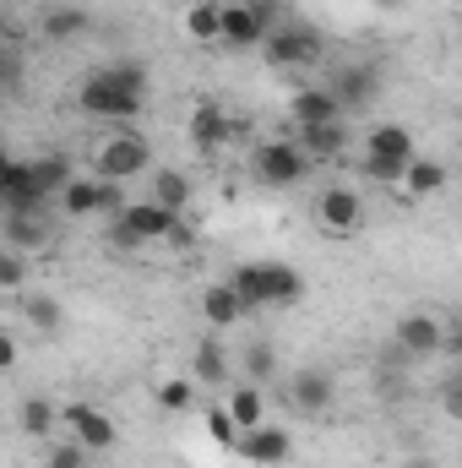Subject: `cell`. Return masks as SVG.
I'll use <instances>...</instances> for the list:
<instances>
[{
	"label": "cell",
	"instance_id": "obj_4",
	"mask_svg": "<svg viewBox=\"0 0 462 468\" xmlns=\"http://www.w3.org/2000/svg\"><path fill=\"white\" fill-rule=\"evenodd\" d=\"M305 169H310V158L294 147V136H267V142H256V147H250V175H256L261 186L289 191V186H299V180H305Z\"/></svg>",
	"mask_w": 462,
	"mask_h": 468
},
{
	"label": "cell",
	"instance_id": "obj_19",
	"mask_svg": "<svg viewBox=\"0 0 462 468\" xmlns=\"http://www.w3.org/2000/svg\"><path fill=\"white\" fill-rule=\"evenodd\" d=\"M191 142L207 147V153H218V147L229 142V115H224V104H213V99L196 104V115H191Z\"/></svg>",
	"mask_w": 462,
	"mask_h": 468
},
{
	"label": "cell",
	"instance_id": "obj_27",
	"mask_svg": "<svg viewBox=\"0 0 462 468\" xmlns=\"http://www.w3.org/2000/svg\"><path fill=\"white\" fill-rule=\"evenodd\" d=\"M191 365H196V381H207V387L229 376V354H224V344H218V338L196 344V359H191Z\"/></svg>",
	"mask_w": 462,
	"mask_h": 468
},
{
	"label": "cell",
	"instance_id": "obj_23",
	"mask_svg": "<svg viewBox=\"0 0 462 468\" xmlns=\"http://www.w3.org/2000/svg\"><path fill=\"white\" fill-rule=\"evenodd\" d=\"M16 425H22V436L44 441V436L60 425V409H55L49 398H22V409H16Z\"/></svg>",
	"mask_w": 462,
	"mask_h": 468
},
{
	"label": "cell",
	"instance_id": "obj_11",
	"mask_svg": "<svg viewBox=\"0 0 462 468\" xmlns=\"http://www.w3.org/2000/svg\"><path fill=\"white\" fill-rule=\"evenodd\" d=\"M60 425L71 431V441H77L82 452H110L120 441L115 420H110L104 409H93V403H66V409H60Z\"/></svg>",
	"mask_w": 462,
	"mask_h": 468
},
{
	"label": "cell",
	"instance_id": "obj_36",
	"mask_svg": "<svg viewBox=\"0 0 462 468\" xmlns=\"http://www.w3.org/2000/svg\"><path fill=\"white\" fill-rule=\"evenodd\" d=\"M11 82H16V66H11V55H0V93H5Z\"/></svg>",
	"mask_w": 462,
	"mask_h": 468
},
{
	"label": "cell",
	"instance_id": "obj_8",
	"mask_svg": "<svg viewBox=\"0 0 462 468\" xmlns=\"http://www.w3.org/2000/svg\"><path fill=\"white\" fill-rule=\"evenodd\" d=\"M77 110H82L88 120H115V125H120V120H136V115H142V99L120 93L104 71H93V77L77 88Z\"/></svg>",
	"mask_w": 462,
	"mask_h": 468
},
{
	"label": "cell",
	"instance_id": "obj_12",
	"mask_svg": "<svg viewBox=\"0 0 462 468\" xmlns=\"http://www.w3.org/2000/svg\"><path fill=\"white\" fill-rule=\"evenodd\" d=\"M441 344H446V322L441 316H430V311L397 316V349L408 354V359H436Z\"/></svg>",
	"mask_w": 462,
	"mask_h": 468
},
{
	"label": "cell",
	"instance_id": "obj_5",
	"mask_svg": "<svg viewBox=\"0 0 462 468\" xmlns=\"http://www.w3.org/2000/svg\"><path fill=\"white\" fill-rule=\"evenodd\" d=\"M321 88L332 93V104L348 115V110L375 104V93H381V71H375V60H332V71H327Z\"/></svg>",
	"mask_w": 462,
	"mask_h": 468
},
{
	"label": "cell",
	"instance_id": "obj_15",
	"mask_svg": "<svg viewBox=\"0 0 462 468\" xmlns=\"http://www.w3.org/2000/svg\"><path fill=\"white\" fill-rule=\"evenodd\" d=\"M191 197H196L191 175H180V169H169V164L147 169V202H158V207H169V213H185Z\"/></svg>",
	"mask_w": 462,
	"mask_h": 468
},
{
	"label": "cell",
	"instance_id": "obj_3",
	"mask_svg": "<svg viewBox=\"0 0 462 468\" xmlns=\"http://www.w3.org/2000/svg\"><path fill=\"white\" fill-rule=\"evenodd\" d=\"M278 27L272 0H218V38L234 49H261V38Z\"/></svg>",
	"mask_w": 462,
	"mask_h": 468
},
{
	"label": "cell",
	"instance_id": "obj_37",
	"mask_svg": "<svg viewBox=\"0 0 462 468\" xmlns=\"http://www.w3.org/2000/svg\"><path fill=\"white\" fill-rule=\"evenodd\" d=\"M0 169H11V158H5V153H0Z\"/></svg>",
	"mask_w": 462,
	"mask_h": 468
},
{
	"label": "cell",
	"instance_id": "obj_18",
	"mask_svg": "<svg viewBox=\"0 0 462 468\" xmlns=\"http://www.w3.org/2000/svg\"><path fill=\"white\" fill-rule=\"evenodd\" d=\"M289 115H294V125L305 131V125H327V120H343V110L332 104V93H327V88H299V93L289 99Z\"/></svg>",
	"mask_w": 462,
	"mask_h": 468
},
{
	"label": "cell",
	"instance_id": "obj_6",
	"mask_svg": "<svg viewBox=\"0 0 462 468\" xmlns=\"http://www.w3.org/2000/svg\"><path fill=\"white\" fill-rule=\"evenodd\" d=\"M60 207H66L71 218H93V213L115 218L120 207H125V191H120L115 180H99V175H93V180H77V175H71V180L60 186Z\"/></svg>",
	"mask_w": 462,
	"mask_h": 468
},
{
	"label": "cell",
	"instance_id": "obj_13",
	"mask_svg": "<svg viewBox=\"0 0 462 468\" xmlns=\"http://www.w3.org/2000/svg\"><path fill=\"white\" fill-rule=\"evenodd\" d=\"M250 278L261 289V305H299V294H305V278L289 261H250Z\"/></svg>",
	"mask_w": 462,
	"mask_h": 468
},
{
	"label": "cell",
	"instance_id": "obj_1",
	"mask_svg": "<svg viewBox=\"0 0 462 468\" xmlns=\"http://www.w3.org/2000/svg\"><path fill=\"white\" fill-rule=\"evenodd\" d=\"M408 158H419V142H414L408 125L392 120V125H375V131H370V142H364V175H370L375 186H397Z\"/></svg>",
	"mask_w": 462,
	"mask_h": 468
},
{
	"label": "cell",
	"instance_id": "obj_35",
	"mask_svg": "<svg viewBox=\"0 0 462 468\" xmlns=\"http://www.w3.org/2000/svg\"><path fill=\"white\" fill-rule=\"evenodd\" d=\"M11 365H16V338L0 333V370H11Z\"/></svg>",
	"mask_w": 462,
	"mask_h": 468
},
{
	"label": "cell",
	"instance_id": "obj_17",
	"mask_svg": "<svg viewBox=\"0 0 462 468\" xmlns=\"http://www.w3.org/2000/svg\"><path fill=\"white\" fill-rule=\"evenodd\" d=\"M294 147H299L305 158H338V153L348 147V120H327V125L294 131Z\"/></svg>",
	"mask_w": 462,
	"mask_h": 468
},
{
	"label": "cell",
	"instance_id": "obj_26",
	"mask_svg": "<svg viewBox=\"0 0 462 468\" xmlns=\"http://www.w3.org/2000/svg\"><path fill=\"white\" fill-rule=\"evenodd\" d=\"M104 77L115 82L120 93H131V99L147 104V66L142 60H115V66H104Z\"/></svg>",
	"mask_w": 462,
	"mask_h": 468
},
{
	"label": "cell",
	"instance_id": "obj_14",
	"mask_svg": "<svg viewBox=\"0 0 462 468\" xmlns=\"http://www.w3.org/2000/svg\"><path fill=\"white\" fill-rule=\"evenodd\" d=\"M316 218H321L327 234H353L364 224V202H359V191H348V186H327V191L316 197Z\"/></svg>",
	"mask_w": 462,
	"mask_h": 468
},
{
	"label": "cell",
	"instance_id": "obj_29",
	"mask_svg": "<svg viewBox=\"0 0 462 468\" xmlns=\"http://www.w3.org/2000/svg\"><path fill=\"white\" fill-rule=\"evenodd\" d=\"M185 33H191V38H202V44H207V38H218V0L191 5V11H185Z\"/></svg>",
	"mask_w": 462,
	"mask_h": 468
},
{
	"label": "cell",
	"instance_id": "obj_32",
	"mask_svg": "<svg viewBox=\"0 0 462 468\" xmlns=\"http://www.w3.org/2000/svg\"><path fill=\"white\" fill-rule=\"evenodd\" d=\"M207 431H213V441H218V447H234V436H239L224 409H207Z\"/></svg>",
	"mask_w": 462,
	"mask_h": 468
},
{
	"label": "cell",
	"instance_id": "obj_7",
	"mask_svg": "<svg viewBox=\"0 0 462 468\" xmlns=\"http://www.w3.org/2000/svg\"><path fill=\"white\" fill-rule=\"evenodd\" d=\"M332 403H338V376H332V370H321V365H299V370L289 376V409H294V414L321 420Z\"/></svg>",
	"mask_w": 462,
	"mask_h": 468
},
{
	"label": "cell",
	"instance_id": "obj_28",
	"mask_svg": "<svg viewBox=\"0 0 462 468\" xmlns=\"http://www.w3.org/2000/svg\"><path fill=\"white\" fill-rule=\"evenodd\" d=\"M27 289V256L0 245V294H22Z\"/></svg>",
	"mask_w": 462,
	"mask_h": 468
},
{
	"label": "cell",
	"instance_id": "obj_9",
	"mask_svg": "<svg viewBox=\"0 0 462 468\" xmlns=\"http://www.w3.org/2000/svg\"><path fill=\"white\" fill-rule=\"evenodd\" d=\"M152 169V153H147V142L142 136H131V131H115L104 147H99V180H136V175H147Z\"/></svg>",
	"mask_w": 462,
	"mask_h": 468
},
{
	"label": "cell",
	"instance_id": "obj_30",
	"mask_svg": "<svg viewBox=\"0 0 462 468\" xmlns=\"http://www.w3.org/2000/svg\"><path fill=\"white\" fill-rule=\"evenodd\" d=\"M191 403H196V381H185V376H180V381H163V387H158V409L185 414Z\"/></svg>",
	"mask_w": 462,
	"mask_h": 468
},
{
	"label": "cell",
	"instance_id": "obj_21",
	"mask_svg": "<svg viewBox=\"0 0 462 468\" xmlns=\"http://www.w3.org/2000/svg\"><path fill=\"white\" fill-rule=\"evenodd\" d=\"M397 186H408V197H436V191H446V164L441 158H408Z\"/></svg>",
	"mask_w": 462,
	"mask_h": 468
},
{
	"label": "cell",
	"instance_id": "obj_10",
	"mask_svg": "<svg viewBox=\"0 0 462 468\" xmlns=\"http://www.w3.org/2000/svg\"><path fill=\"white\" fill-rule=\"evenodd\" d=\"M229 452H239L245 463H256V468H278V463H289L294 458V436L283 431V425H250V431H239L234 436V447Z\"/></svg>",
	"mask_w": 462,
	"mask_h": 468
},
{
	"label": "cell",
	"instance_id": "obj_34",
	"mask_svg": "<svg viewBox=\"0 0 462 468\" xmlns=\"http://www.w3.org/2000/svg\"><path fill=\"white\" fill-rule=\"evenodd\" d=\"M441 403H446V414H462V387H457V376L446 381V392H441Z\"/></svg>",
	"mask_w": 462,
	"mask_h": 468
},
{
	"label": "cell",
	"instance_id": "obj_31",
	"mask_svg": "<svg viewBox=\"0 0 462 468\" xmlns=\"http://www.w3.org/2000/svg\"><path fill=\"white\" fill-rule=\"evenodd\" d=\"M245 370H250V381H267V376L278 370V349H272V344H250V349H245Z\"/></svg>",
	"mask_w": 462,
	"mask_h": 468
},
{
	"label": "cell",
	"instance_id": "obj_33",
	"mask_svg": "<svg viewBox=\"0 0 462 468\" xmlns=\"http://www.w3.org/2000/svg\"><path fill=\"white\" fill-rule=\"evenodd\" d=\"M49 468H88V452H82L77 441H71V447H55V452H49Z\"/></svg>",
	"mask_w": 462,
	"mask_h": 468
},
{
	"label": "cell",
	"instance_id": "obj_20",
	"mask_svg": "<svg viewBox=\"0 0 462 468\" xmlns=\"http://www.w3.org/2000/svg\"><path fill=\"white\" fill-rule=\"evenodd\" d=\"M224 414L234 420V431L261 425V420H267V398H261V387H256V381H239V387L229 392V403H224Z\"/></svg>",
	"mask_w": 462,
	"mask_h": 468
},
{
	"label": "cell",
	"instance_id": "obj_25",
	"mask_svg": "<svg viewBox=\"0 0 462 468\" xmlns=\"http://www.w3.org/2000/svg\"><path fill=\"white\" fill-rule=\"evenodd\" d=\"M77 33H88V11L82 5H49L44 11V38H77Z\"/></svg>",
	"mask_w": 462,
	"mask_h": 468
},
{
	"label": "cell",
	"instance_id": "obj_22",
	"mask_svg": "<svg viewBox=\"0 0 462 468\" xmlns=\"http://www.w3.org/2000/svg\"><path fill=\"white\" fill-rule=\"evenodd\" d=\"M202 322H213V327L245 322V311H239V300H234L229 283H207V289H202Z\"/></svg>",
	"mask_w": 462,
	"mask_h": 468
},
{
	"label": "cell",
	"instance_id": "obj_16",
	"mask_svg": "<svg viewBox=\"0 0 462 468\" xmlns=\"http://www.w3.org/2000/svg\"><path fill=\"white\" fill-rule=\"evenodd\" d=\"M0 239H5L11 250H22V256H38L55 234H49V224H44V213H5Z\"/></svg>",
	"mask_w": 462,
	"mask_h": 468
},
{
	"label": "cell",
	"instance_id": "obj_24",
	"mask_svg": "<svg viewBox=\"0 0 462 468\" xmlns=\"http://www.w3.org/2000/svg\"><path fill=\"white\" fill-rule=\"evenodd\" d=\"M22 322L38 327V333H55V327L66 322V311H60L55 294H27V289H22Z\"/></svg>",
	"mask_w": 462,
	"mask_h": 468
},
{
	"label": "cell",
	"instance_id": "obj_2",
	"mask_svg": "<svg viewBox=\"0 0 462 468\" xmlns=\"http://www.w3.org/2000/svg\"><path fill=\"white\" fill-rule=\"evenodd\" d=\"M261 49H267V66H278V71H310V66L327 60L321 33L305 27V22H278V27L261 38Z\"/></svg>",
	"mask_w": 462,
	"mask_h": 468
},
{
	"label": "cell",
	"instance_id": "obj_38",
	"mask_svg": "<svg viewBox=\"0 0 462 468\" xmlns=\"http://www.w3.org/2000/svg\"><path fill=\"white\" fill-rule=\"evenodd\" d=\"M0 33H5V22H0Z\"/></svg>",
	"mask_w": 462,
	"mask_h": 468
}]
</instances>
